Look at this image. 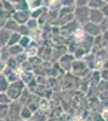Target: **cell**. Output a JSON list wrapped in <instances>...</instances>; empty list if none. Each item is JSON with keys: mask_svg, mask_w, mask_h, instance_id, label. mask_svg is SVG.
I'll list each match as a JSON object with an SVG mask.
<instances>
[]
</instances>
